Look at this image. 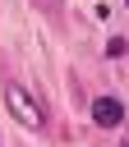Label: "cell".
<instances>
[{"label": "cell", "instance_id": "cell-3", "mask_svg": "<svg viewBox=\"0 0 129 147\" xmlns=\"http://www.w3.org/2000/svg\"><path fill=\"white\" fill-rule=\"evenodd\" d=\"M124 51H129V41H124V37H111V41H106V55H111V60H120Z\"/></svg>", "mask_w": 129, "mask_h": 147}, {"label": "cell", "instance_id": "cell-1", "mask_svg": "<svg viewBox=\"0 0 129 147\" xmlns=\"http://www.w3.org/2000/svg\"><path fill=\"white\" fill-rule=\"evenodd\" d=\"M5 101H9V110H14V115H18L23 124H28V129H41V110H37V101H32V96H28V92H23L18 83H14L9 92H5Z\"/></svg>", "mask_w": 129, "mask_h": 147}, {"label": "cell", "instance_id": "cell-2", "mask_svg": "<svg viewBox=\"0 0 129 147\" xmlns=\"http://www.w3.org/2000/svg\"><path fill=\"white\" fill-rule=\"evenodd\" d=\"M92 119H97L101 129H115V124L124 119V106H120L115 96H97V101H92Z\"/></svg>", "mask_w": 129, "mask_h": 147}, {"label": "cell", "instance_id": "cell-5", "mask_svg": "<svg viewBox=\"0 0 129 147\" xmlns=\"http://www.w3.org/2000/svg\"><path fill=\"white\" fill-rule=\"evenodd\" d=\"M124 5H129V0H124Z\"/></svg>", "mask_w": 129, "mask_h": 147}, {"label": "cell", "instance_id": "cell-4", "mask_svg": "<svg viewBox=\"0 0 129 147\" xmlns=\"http://www.w3.org/2000/svg\"><path fill=\"white\" fill-rule=\"evenodd\" d=\"M124 147H129V142H124Z\"/></svg>", "mask_w": 129, "mask_h": 147}]
</instances>
